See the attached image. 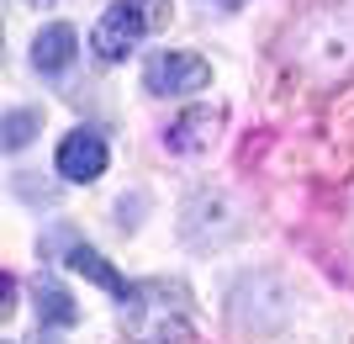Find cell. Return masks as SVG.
Masks as SVG:
<instances>
[{
  "label": "cell",
  "mask_w": 354,
  "mask_h": 344,
  "mask_svg": "<svg viewBox=\"0 0 354 344\" xmlns=\"http://www.w3.org/2000/svg\"><path fill=\"white\" fill-rule=\"evenodd\" d=\"M59 175L69 180V185H90V180L106 175V138L90 133V127H80V133H69L59 143Z\"/></svg>",
  "instance_id": "cell-3"
},
{
  "label": "cell",
  "mask_w": 354,
  "mask_h": 344,
  "mask_svg": "<svg viewBox=\"0 0 354 344\" xmlns=\"http://www.w3.org/2000/svg\"><path fill=\"white\" fill-rule=\"evenodd\" d=\"M32 302H37V323H59V329H74V323H80V302H74L59 281H37L32 286Z\"/></svg>",
  "instance_id": "cell-6"
},
{
  "label": "cell",
  "mask_w": 354,
  "mask_h": 344,
  "mask_svg": "<svg viewBox=\"0 0 354 344\" xmlns=\"http://www.w3.org/2000/svg\"><path fill=\"white\" fill-rule=\"evenodd\" d=\"M164 21H169V6H164V0H111L106 16L95 21V32H90V48H95L106 64H117V59L133 53V43L143 32H159Z\"/></svg>",
  "instance_id": "cell-1"
},
{
  "label": "cell",
  "mask_w": 354,
  "mask_h": 344,
  "mask_svg": "<svg viewBox=\"0 0 354 344\" xmlns=\"http://www.w3.org/2000/svg\"><path fill=\"white\" fill-rule=\"evenodd\" d=\"M212 127H217V111H207V106H196V111H185V117L169 127V149H207L212 143Z\"/></svg>",
  "instance_id": "cell-7"
},
{
  "label": "cell",
  "mask_w": 354,
  "mask_h": 344,
  "mask_svg": "<svg viewBox=\"0 0 354 344\" xmlns=\"http://www.w3.org/2000/svg\"><path fill=\"white\" fill-rule=\"evenodd\" d=\"M11 307H16V281H11V275H0V318L11 313Z\"/></svg>",
  "instance_id": "cell-9"
},
{
  "label": "cell",
  "mask_w": 354,
  "mask_h": 344,
  "mask_svg": "<svg viewBox=\"0 0 354 344\" xmlns=\"http://www.w3.org/2000/svg\"><path fill=\"white\" fill-rule=\"evenodd\" d=\"M74 53H80V37H74L69 21H53V27L37 32V43H32V64L43 69V75H59V69H69Z\"/></svg>",
  "instance_id": "cell-4"
},
{
  "label": "cell",
  "mask_w": 354,
  "mask_h": 344,
  "mask_svg": "<svg viewBox=\"0 0 354 344\" xmlns=\"http://www.w3.org/2000/svg\"><path fill=\"white\" fill-rule=\"evenodd\" d=\"M43 117L37 111H11V117H0V149H27L32 138H37Z\"/></svg>",
  "instance_id": "cell-8"
},
{
  "label": "cell",
  "mask_w": 354,
  "mask_h": 344,
  "mask_svg": "<svg viewBox=\"0 0 354 344\" xmlns=\"http://www.w3.org/2000/svg\"><path fill=\"white\" fill-rule=\"evenodd\" d=\"M212 64L201 53H180V48H164L143 64V85L153 96H191V90H207Z\"/></svg>",
  "instance_id": "cell-2"
},
{
  "label": "cell",
  "mask_w": 354,
  "mask_h": 344,
  "mask_svg": "<svg viewBox=\"0 0 354 344\" xmlns=\"http://www.w3.org/2000/svg\"><path fill=\"white\" fill-rule=\"evenodd\" d=\"M69 270H80V275H85V281H95V286H106V291H111L117 302H127V297H133V286L122 281L117 270H111V260H106V255H95L90 244H74V249H69Z\"/></svg>",
  "instance_id": "cell-5"
}]
</instances>
